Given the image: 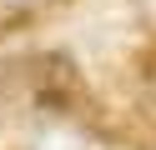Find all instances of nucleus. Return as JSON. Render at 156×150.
I'll return each instance as SVG.
<instances>
[{
    "mask_svg": "<svg viewBox=\"0 0 156 150\" xmlns=\"http://www.w3.org/2000/svg\"><path fill=\"white\" fill-rule=\"evenodd\" d=\"M30 150H86V145H81V135H71V130H45Z\"/></svg>",
    "mask_w": 156,
    "mask_h": 150,
    "instance_id": "f257e3e1",
    "label": "nucleus"
}]
</instances>
